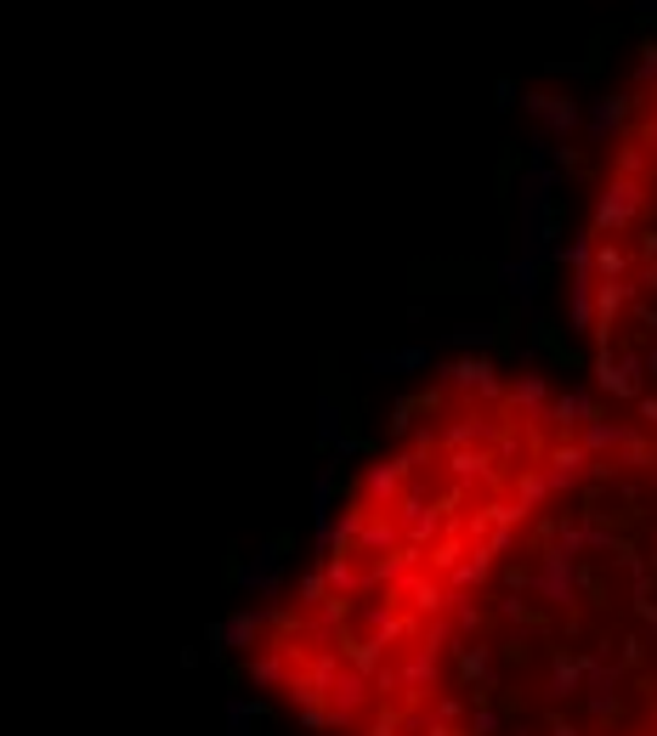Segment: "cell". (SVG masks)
I'll return each instance as SVG.
<instances>
[{
	"instance_id": "6da1fadb",
	"label": "cell",
	"mask_w": 657,
	"mask_h": 736,
	"mask_svg": "<svg viewBox=\"0 0 657 736\" xmlns=\"http://www.w3.org/2000/svg\"><path fill=\"white\" fill-rule=\"evenodd\" d=\"M233 657L289 736H657V430L533 363L437 368Z\"/></svg>"
},
{
	"instance_id": "7a4b0ae2",
	"label": "cell",
	"mask_w": 657,
	"mask_h": 736,
	"mask_svg": "<svg viewBox=\"0 0 657 736\" xmlns=\"http://www.w3.org/2000/svg\"><path fill=\"white\" fill-rule=\"evenodd\" d=\"M567 300L584 386L657 430V51L607 103L589 142Z\"/></svg>"
}]
</instances>
